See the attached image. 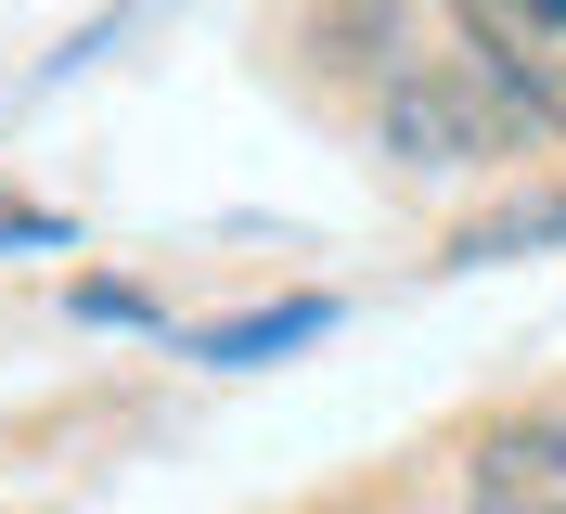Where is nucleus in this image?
Masks as SVG:
<instances>
[{
	"label": "nucleus",
	"instance_id": "3",
	"mask_svg": "<svg viewBox=\"0 0 566 514\" xmlns=\"http://www.w3.org/2000/svg\"><path fill=\"white\" fill-rule=\"evenodd\" d=\"M463 502L476 514H566V411H502L463 438Z\"/></svg>",
	"mask_w": 566,
	"mask_h": 514
},
{
	"label": "nucleus",
	"instance_id": "5",
	"mask_svg": "<svg viewBox=\"0 0 566 514\" xmlns=\"http://www.w3.org/2000/svg\"><path fill=\"white\" fill-rule=\"evenodd\" d=\"M322 308H258V322H232V335H219V360H245V347H283V335H310Z\"/></svg>",
	"mask_w": 566,
	"mask_h": 514
},
{
	"label": "nucleus",
	"instance_id": "4",
	"mask_svg": "<svg viewBox=\"0 0 566 514\" xmlns=\"http://www.w3.org/2000/svg\"><path fill=\"white\" fill-rule=\"evenodd\" d=\"M412 52V0H322L310 13V65L322 77H387Z\"/></svg>",
	"mask_w": 566,
	"mask_h": 514
},
{
	"label": "nucleus",
	"instance_id": "1",
	"mask_svg": "<svg viewBox=\"0 0 566 514\" xmlns=\"http://www.w3.org/2000/svg\"><path fill=\"white\" fill-rule=\"evenodd\" d=\"M541 116L502 91L476 52H399L374 77V141H387L399 168H502Z\"/></svg>",
	"mask_w": 566,
	"mask_h": 514
},
{
	"label": "nucleus",
	"instance_id": "2",
	"mask_svg": "<svg viewBox=\"0 0 566 514\" xmlns=\"http://www.w3.org/2000/svg\"><path fill=\"white\" fill-rule=\"evenodd\" d=\"M451 27L541 129H566V0H451Z\"/></svg>",
	"mask_w": 566,
	"mask_h": 514
}]
</instances>
